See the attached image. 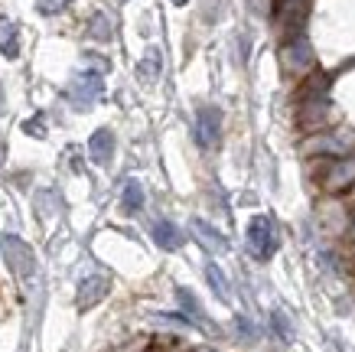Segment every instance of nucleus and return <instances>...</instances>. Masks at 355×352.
<instances>
[{"label":"nucleus","mask_w":355,"mask_h":352,"mask_svg":"<svg viewBox=\"0 0 355 352\" xmlns=\"http://www.w3.org/2000/svg\"><path fill=\"white\" fill-rule=\"evenodd\" d=\"M101 95H105V75H101V69H82L72 78V85H69V105L78 108V111L95 108V101Z\"/></svg>","instance_id":"f257e3e1"},{"label":"nucleus","mask_w":355,"mask_h":352,"mask_svg":"<svg viewBox=\"0 0 355 352\" xmlns=\"http://www.w3.org/2000/svg\"><path fill=\"white\" fill-rule=\"evenodd\" d=\"M248 248L258 261H268L277 251V225L270 215H254L248 222Z\"/></svg>","instance_id":"f03ea898"},{"label":"nucleus","mask_w":355,"mask_h":352,"mask_svg":"<svg viewBox=\"0 0 355 352\" xmlns=\"http://www.w3.org/2000/svg\"><path fill=\"white\" fill-rule=\"evenodd\" d=\"M0 255H3V261H7V267H10L13 274H20L23 280L33 278L36 261H33V251L26 248L23 238H17V235H3V238H0Z\"/></svg>","instance_id":"7ed1b4c3"},{"label":"nucleus","mask_w":355,"mask_h":352,"mask_svg":"<svg viewBox=\"0 0 355 352\" xmlns=\"http://www.w3.org/2000/svg\"><path fill=\"white\" fill-rule=\"evenodd\" d=\"M193 134H196V144L202 150H212L222 137V111L216 105H202L196 111V124H193Z\"/></svg>","instance_id":"20e7f679"},{"label":"nucleus","mask_w":355,"mask_h":352,"mask_svg":"<svg viewBox=\"0 0 355 352\" xmlns=\"http://www.w3.org/2000/svg\"><path fill=\"white\" fill-rule=\"evenodd\" d=\"M111 287V280L105 278V274H88V278H82V284H78V307L88 310V307H95L98 300L108 294Z\"/></svg>","instance_id":"39448f33"},{"label":"nucleus","mask_w":355,"mask_h":352,"mask_svg":"<svg viewBox=\"0 0 355 352\" xmlns=\"http://www.w3.org/2000/svg\"><path fill=\"white\" fill-rule=\"evenodd\" d=\"M88 157H92V163H98V167H108V163L114 160V134H111L108 128H101L92 134V140H88Z\"/></svg>","instance_id":"423d86ee"},{"label":"nucleus","mask_w":355,"mask_h":352,"mask_svg":"<svg viewBox=\"0 0 355 352\" xmlns=\"http://www.w3.org/2000/svg\"><path fill=\"white\" fill-rule=\"evenodd\" d=\"M193 235L199 238V245H202L205 251H216V255L228 251V238L218 232V228H212L209 222H202V219H193Z\"/></svg>","instance_id":"0eeeda50"},{"label":"nucleus","mask_w":355,"mask_h":352,"mask_svg":"<svg viewBox=\"0 0 355 352\" xmlns=\"http://www.w3.org/2000/svg\"><path fill=\"white\" fill-rule=\"evenodd\" d=\"M153 242H157L160 251H176V248L183 245V232L170 219H160V222H153Z\"/></svg>","instance_id":"6e6552de"},{"label":"nucleus","mask_w":355,"mask_h":352,"mask_svg":"<svg viewBox=\"0 0 355 352\" xmlns=\"http://www.w3.org/2000/svg\"><path fill=\"white\" fill-rule=\"evenodd\" d=\"M160 72H163V56H160V49H157V46H150V49L144 53V59H140L137 75L144 78V82H157V78H160Z\"/></svg>","instance_id":"1a4fd4ad"},{"label":"nucleus","mask_w":355,"mask_h":352,"mask_svg":"<svg viewBox=\"0 0 355 352\" xmlns=\"http://www.w3.org/2000/svg\"><path fill=\"white\" fill-rule=\"evenodd\" d=\"M0 53L3 59H17L20 56V33L10 20H0Z\"/></svg>","instance_id":"9d476101"},{"label":"nucleus","mask_w":355,"mask_h":352,"mask_svg":"<svg viewBox=\"0 0 355 352\" xmlns=\"http://www.w3.org/2000/svg\"><path fill=\"white\" fill-rule=\"evenodd\" d=\"M140 209H144V186H140L137 180H130L128 186H124V192H121V212L137 215Z\"/></svg>","instance_id":"9b49d317"},{"label":"nucleus","mask_w":355,"mask_h":352,"mask_svg":"<svg viewBox=\"0 0 355 352\" xmlns=\"http://www.w3.org/2000/svg\"><path fill=\"white\" fill-rule=\"evenodd\" d=\"M205 278H209L212 290H216L222 300L232 297V294H228V280H225V274H222V267H218V265H212V261H209V265H205Z\"/></svg>","instance_id":"f8f14e48"},{"label":"nucleus","mask_w":355,"mask_h":352,"mask_svg":"<svg viewBox=\"0 0 355 352\" xmlns=\"http://www.w3.org/2000/svg\"><path fill=\"white\" fill-rule=\"evenodd\" d=\"M287 65H293V69L310 65V46H306V40H300L297 46H291V49H287Z\"/></svg>","instance_id":"ddd939ff"},{"label":"nucleus","mask_w":355,"mask_h":352,"mask_svg":"<svg viewBox=\"0 0 355 352\" xmlns=\"http://www.w3.org/2000/svg\"><path fill=\"white\" fill-rule=\"evenodd\" d=\"M92 36H95L98 43H108L111 40V23L105 13H95V17H92Z\"/></svg>","instance_id":"4468645a"},{"label":"nucleus","mask_w":355,"mask_h":352,"mask_svg":"<svg viewBox=\"0 0 355 352\" xmlns=\"http://www.w3.org/2000/svg\"><path fill=\"white\" fill-rule=\"evenodd\" d=\"M176 297H180V303H183V310H189L196 320H202V307H199V300H196V294L193 290H186V287H180L176 290Z\"/></svg>","instance_id":"2eb2a0df"},{"label":"nucleus","mask_w":355,"mask_h":352,"mask_svg":"<svg viewBox=\"0 0 355 352\" xmlns=\"http://www.w3.org/2000/svg\"><path fill=\"white\" fill-rule=\"evenodd\" d=\"M72 0H36V10L43 13V17H55V13H62Z\"/></svg>","instance_id":"dca6fc26"},{"label":"nucleus","mask_w":355,"mask_h":352,"mask_svg":"<svg viewBox=\"0 0 355 352\" xmlns=\"http://www.w3.org/2000/svg\"><path fill=\"white\" fill-rule=\"evenodd\" d=\"M23 131L33 134V137H46V124H43V115H33L30 121H23Z\"/></svg>","instance_id":"f3484780"},{"label":"nucleus","mask_w":355,"mask_h":352,"mask_svg":"<svg viewBox=\"0 0 355 352\" xmlns=\"http://www.w3.org/2000/svg\"><path fill=\"white\" fill-rule=\"evenodd\" d=\"M274 323H277L280 340H291V330H287V323H284V317H280V313H274Z\"/></svg>","instance_id":"a211bd4d"},{"label":"nucleus","mask_w":355,"mask_h":352,"mask_svg":"<svg viewBox=\"0 0 355 352\" xmlns=\"http://www.w3.org/2000/svg\"><path fill=\"white\" fill-rule=\"evenodd\" d=\"M7 108V98H3V85H0V111Z\"/></svg>","instance_id":"6ab92c4d"},{"label":"nucleus","mask_w":355,"mask_h":352,"mask_svg":"<svg viewBox=\"0 0 355 352\" xmlns=\"http://www.w3.org/2000/svg\"><path fill=\"white\" fill-rule=\"evenodd\" d=\"M173 3H176V7H183V3H186V0H173Z\"/></svg>","instance_id":"aec40b11"},{"label":"nucleus","mask_w":355,"mask_h":352,"mask_svg":"<svg viewBox=\"0 0 355 352\" xmlns=\"http://www.w3.org/2000/svg\"><path fill=\"white\" fill-rule=\"evenodd\" d=\"M193 352H216V349H193Z\"/></svg>","instance_id":"412c9836"}]
</instances>
